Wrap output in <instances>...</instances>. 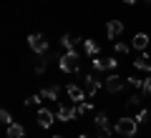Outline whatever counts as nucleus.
<instances>
[{"instance_id":"nucleus-1","label":"nucleus","mask_w":151,"mask_h":138,"mask_svg":"<svg viewBox=\"0 0 151 138\" xmlns=\"http://www.w3.org/2000/svg\"><path fill=\"white\" fill-rule=\"evenodd\" d=\"M58 65L63 73H81V63H78V53L76 50H65L58 58Z\"/></svg>"},{"instance_id":"nucleus-2","label":"nucleus","mask_w":151,"mask_h":138,"mask_svg":"<svg viewBox=\"0 0 151 138\" xmlns=\"http://www.w3.org/2000/svg\"><path fill=\"white\" fill-rule=\"evenodd\" d=\"M136 128H139V121L136 118H119L116 126H113V131L126 138V136H136Z\"/></svg>"},{"instance_id":"nucleus-3","label":"nucleus","mask_w":151,"mask_h":138,"mask_svg":"<svg viewBox=\"0 0 151 138\" xmlns=\"http://www.w3.org/2000/svg\"><path fill=\"white\" fill-rule=\"evenodd\" d=\"M28 48H30L35 55H45L48 53V40H45V35H40V33L28 35Z\"/></svg>"},{"instance_id":"nucleus-4","label":"nucleus","mask_w":151,"mask_h":138,"mask_svg":"<svg viewBox=\"0 0 151 138\" xmlns=\"http://www.w3.org/2000/svg\"><path fill=\"white\" fill-rule=\"evenodd\" d=\"M126 85H129V80L121 78V75H108V78L103 80V88H106L108 93H121Z\"/></svg>"},{"instance_id":"nucleus-5","label":"nucleus","mask_w":151,"mask_h":138,"mask_svg":"<svg viewBox=\"0 0 151 138\" xmlns=\"http://www.w3.org/2000/svg\"><path fill=\"white\" fill-rule=\"evenodd\" d=\"M76 116H78V108H76V103H73V106H70V103H60L58 111H55V118H58V121H63V123L73 121Z\"/></svg>"},{"instance_id":"nucleus-6","label":"nucleus","mask_w":151,"mask_h":138,"mask_svg":"<svg viewBox=\"0 0 151 138\" xmlns=\"http://www.w3.org/2000/svg\"><path fill=\"white\" fill-rule=\"evenodd\" d=\"M98 88H101V83L96 80V75H93V73H86V75H83V90H86V96H88V98L96 96Z\"/></svg>"},{"instance_id":"nucleus-7","label":"nucleus","mask_w":151,"mask_h":138,"mask_svg":"<svg viewBox=\"0 0 151 138\" xmlns=\"http://www.w3.org/2000/svg\"><path fill=\"white\" fill-rule=\"evenodd\" d=\"M65 93H68V98H70V101L76 103V106H78V103H83V101L88 98V96H86V90H83V88H78L76 83L65 85Z\"/></svg>"},{"instance_id":"nucleus-8","label":"nucleus","mask_w":151,"mask_h":138,"mask_svg":"<svg viewBox=\"0 0 151 138\" xmlns=\"http://www.w3.org/2000/svg\"><path fill=\"white\" fill-rule=\"evenodd\" d=\"M121 33H124V23L121 20H108V25H106V35H108V40H119L121 38Z\"/></svg>"},{"instance_id":"nucleus-9","label":"nucleus","mask_w":151,"mask_h":138,"mask_svg":"<svg viewBox=\"0 0 151 138\" xmlns=\"http://www.w3.org/2000/svg\"><path fill=\"white\" fill-rule=\"evenodd\" d=\"M91 63H93V68H96V70H113L116 65H119V60H113V58H98V55H96Z\"/></svg>"},{"instance_id":"nucleus-10","label":"nucleus","mask_w":151,"mask_h":138,"mask_svg":"<svg viewBox=\"0 0 151 138\" xmlns=\"http://www.w3.org/2000/svg\"><path fill=\"white\" fill-rule=\"evenodd\" d=\"M53 121H55V113L53 111H48V108H40V111H38V126H40V128H50Z\"/></svg>"},{"instance_id":"nucleus-11","label":"nucleus","mask_w":151,"mask_h":138,"mask_svg":"<svg viewBox=\"0 0 151 138\" xmlns=\"http://www.w3.org/2000/svg\"><path fill=\"white\" fill-rule=\"evenodd\" d=\"M131 48H136V50H146V48H149V35H146V33H136L134 40H131Z\"/></svg>"},{"instance_id":"nucleus-12","label":"nucleus","mask_w":151,"mask_h":138,"mask_svg":"<svg viewBox=\"0 0 151 138\" xmlns=\"http://www.w3.org/2000/svg\"><path fill=\"white\" fill-rule=\"evenodd\" d=\"M40 96H43V101H58L60 88H58V85H45V88L40 90Z\"/></svg>"},{"instance_id":"nucleus-13","label":"nucleus","mask_w":151,"mask_h":138,"mask_svg":"<svg viewBox=\"0 0 151 138\" xmlns=\"http://www.w3.org/2000/svg\"><path fill=\"white\" fill-rule=\"evenodd\" d=\"M134 63H136V68H141V70H149V73H151V55H149V53H144V50H141V55L134 60Z\"/></svg>"},{"instance_id":"nucleus-14","label":"nucleus","mask_w":151,"mask_h":138,"mask_svg":"<svg viewBox=\"0 0 151 138\" xmlns=\"http://www.w3.org/2000/svg\"><path fill=\"white\" fill-rule=\"evenodd\" d=\"M23 136H25V128L20 123H10L8 126V138H23Z\"/></svg>"},{"instance_id":"nucleus-15","label":"nucleus","mask_w":151,"mask_h":138,"mask_svg":"<svg viewBox=\"0 0 151 138\" xmlns=\"http://www.w3.org/2000/svg\"><path fill=\"white\" fill-rule=\"evenodd\" d=\"M60 45H63L65 50H76V45H78V38H73L70 33H65V35L60 38Z\"/></svg>"},{"instance_id":"nucleus-16","label":"nucleus","mask_w":151,"mask_h":138,"mask_svg":"<svg viewBox=\"0 0 151 138\" xmlns=\"http://www.w3.org/2000/svg\"><path fill=\"white\" fill-rule=\"evenodd\" d=\"M83 50H86V55L96 58V55H98V43L96 40H83Z\"/></svg>"},{"instance_id":"nucleus-17","label":"nucleus","mask_w":151,"mask_h":138,"mask_svg":"<svg viewBox=\"0 0 151 138\" xmlns=\"http://www.w3.org/2000/svg\"><path fill=\"white\" fill-rule=\"evenodd\" d=\"M48 60H50V55H48V53L38 58V63H35V73H38V75H40V73H45V65H48Z\"/></svg>"},{"instance_id":"nucleus-18","label":"nucleus","mask_w":151,"mask_h":138,"mask_svg":"<svg viewBox=\"0 0 151 138\" xmlns=\"http://www.w3.org/2000/svg\"><path fill=\"white\" fill-rule=\"evenodd\" d=\"M126 108H131V111H134V108H136V111H141V96H136V93H134V96H129Z\"/></svg>"},{"instance_id":"nucleus-19","label":"nucleus","mask_w":151,"mask_h":138,"mask_svg":"<svg viewBox=\"0 0 151 138\" xmlns=\"http://www.w3.org/2000/svg\"><path fill=\"white\" fill-rule=\"evenodd\" d=\"M40 103H43V96H40V93H35V96H28L25 98V106L30 108V106H40Z\"/></svg>"},{"instance_id":"nucleus-20","label":"nucleus","mask_w":151,"mask_h":138,"mask_svg":"<svg viewBox=\"0 0 151 138\" xmlns=\"http://www.w3.org/2000/svg\"><path fill=\"white\" fill-rule=\"evenodd\" d=\"M96 126L98 128H111V126H108V116H106V113H96Z\"/></svg>"},{"instance_id":"nucleus-21","label":"nucleus","mask_w":151,"mask_h":138,"mask_svg":"<svg viewBox=\"0 0 151 138\" xmlns=\"http://www.w3.org/2000/svg\"><path fill=\"white\" fill-rule=\"evenodd\" d=\"M113 48H116V53L126 55V53L131 50V45H129V43H121V40H116V43H113Z\"/></svg>"},{"instance_id":"nucleus-22","label":"nucleus","mask_w":151,"mask_h":138,"mask_svg":"<svg viewBox=\"0 0 151 138\" xmlns=\"http://www.w3.org/2000/svg\"><path fill=\"white\" fill-rule=\"evenodd\" d=\"M76 108H78V116H86V113H91V111H93V106H91V103H88V101L78 103V106H76Z\"/></svg>"},{"instance_id":"nucleus-23","label":"nucleus","mask_w":151,"mask_h":138,"mask_svg":"<svg viewBox=\"0 0 151 138\" xmlns=\"http://www.w3.org/2000/svg\"><path fill=\"white\" fill-rule=\"evenodd\" d=\"M0 123H3V126H10V123H13V118H10V113H8L5 108H3V111H0Z\"/></svg>"},{"instance_id":"nucleus-24","label":"nucleus","mask_w":151,"mask_h":138,"mask_svg":"<svg viewBox=\"0 0 151 138\" xmlns=\"http://www.w3.org/2000/svg\"><path fill=\"white\" fill-rule=\"evenodd\" d=\"M149 118H151V111H144V108H141V111H139V116H136V121H139V123H146Z\"/></svg>"},{"instance_id":"nucleus-25","label":"nucleus","mask_w":151,"mask_h":138,"mask_svg":"<svg viewBox=\"0 0 151 138\" xmlns=\"http://www.w3.org/2000/svg\"><path fill=\"white\" fill-rule=\"evenodd\" d=\"M126 80H129L131 88H144V80H141V78H134V75H131V78H126Z\"/></svg>"},{"instance_id":"nucleus-26","label":"nucleus","mask_w":151,"mask_h":138,"mask_svg":"<svg viewBox=\"0 0 151 138\" xmlns=\"http://www.w3.org/2000/svg\"><path fill=\"white\" fill-rule=\"evenodd\" d=\"M111 133H116V131H113V128H98L96 138H111Z\"/></svg>"},{"instance_id":"nucleus-27","label":"nucleus","mask_w":151,"mask_h":138,"mask_svg":"<svg viewBox=\"0 0 151 138\" xmlns=\"http://www.w3.org/2000/svg\"><path fill=\"white\" fill-rule=\"evenodd\" d=\"M141 90H144L146 98H151V78H144V88H141Z\"/></svg>"},{"instance_id":"nucleus-28","label":"nucleus","mask_w":151,"mask_h":138,"mask_svg":"<svg viewBox=\"0 0 151 138\" xmlns=\"http://www.w3.org/2000/svg\"><path fill=\"white\" fill-rule=\"evenodd\" d=\"M124 3H126V5H134V3H136V0H124Z\"/></svg>"},{"instance_id":"nucleus-29","label":"nucleus","mask_w":151,"mask_h":138,"mask_svg":"<svg viewBox=\"0 0 151 138\" xmlns=\"http://www.w3.org/2000/svg\"><path fill=\"white\" fill-rule=\"evenodd\" d=\"M81 138H91V136H88V133H81Z\"/></svg>"},{"instance_id":"nucleus-30","label":"nucleus","mask_w":151,"mask_h":138,"mask_svg":"<svg viewBox=\"0 0 151 138\" xmlns=\"http://www.w3.org/2000/svg\"><path fill=\"white\" fill-rule=\"evenodd\" d=\"M53 138H63V136H53Z\"/></svg>"},{"instance_id":"nucleus-31","label":"nucleus","mask_w":151,"mask_h":138,"mask_svg":"<svg viewBox=\"0 0 151 138\" xmlns=\"http://www.w3.org/2000/svg\"><path fill=\"white\" fill-rule=\"evenodd\" d=\"M126 138H136V136H126Z\"/></svg>"},{"instance_id":"nucleus-32","label":"nucleus","mask_w":151,"mask_h":138,"mask_svg":"<svg viewBox=\"0 0 151 138\" xmlns=\"http://www.w3.org/2000/svg\"><path fill=\"white\" fill-rule=\"evenodd\" d=\"M146 3H151V0H146Z\"/></svg>"}]
</instances>
